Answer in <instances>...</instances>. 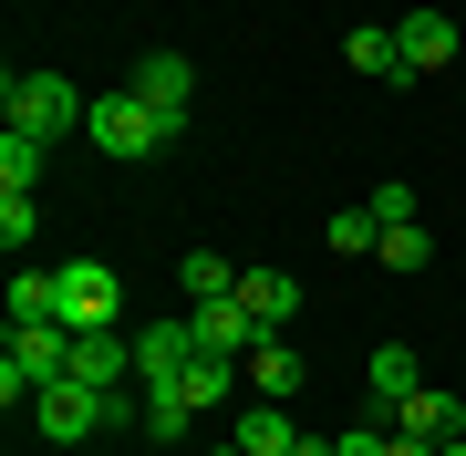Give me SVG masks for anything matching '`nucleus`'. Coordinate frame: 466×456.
I'll return each instance as SVG.
<instances>
[{
    "label": "nucleus",
    "mask_w": 466,
    "mask_h": 456,
    "mask_svg": "<svg viewBox=\"0 0 466 456\" xmlns=\"http://www.w3.org/2000/svg\"><path fill=\"white\" fill-rule=\"evenodd\" d=\"M0 115H11L21 136H73V125L94 115V94L73 84V73H52V63H11L0 73Z\"/></svg>",
    "instance_id": "obj_1"
},
{
    "label": "nucleus",
    "mask_w": 466,
    "mask_h": 456,
    "mask_svg": "<svg viewBox=\"0 0 466 456\" xmlns=\"http://www.w3.org/2000/svg\"><path fill=\"white\" fill-rule=\"evenodd\" d=\"M363 208H373V218H383V228H415V187H404V177H383V187H373V198H363Z\"/></svg>",
    "instance_id": "obj_25"
},
{
    "label": "nucleus",
    "mask_w": 466,
    "mask_h": 456,
    "mask_svg": "<svg viewBox=\"0 0 466 456\" xmlns=\"http://www.w3.org/2000/svg\"><path fill=\"white\" fill-rule=\"evenodd\" d=\"M73 384H94V394L135 384V332H73Z\"/></svg>",
    "instance_id": "obj_7"
},
{
    "label": "nucleus",
    "mask_w": 466,
    "mask_h": 456,
    "mask_svg": "<svg viewBox=\"0 0 466 456\" xmlns=\"http://www.w3.org/2000/svg\"><path fill=\"white\" fill-rule=\"evenodd\" d=\"M32 425H42L52 446H84L94 425H104V394H94V384H73V373H63V384H42V405H32Z\"/></svg>",
    "instance_id": "obj_5"
},
{
    "label": "nucleus",
    "mask_w": 466,
    "mask_h": 456,
    "mask_svg": "<svg viewBox=\"0 0 466 456\" xmlns=\"http://www.w3.org/2000/svg\"><path fill=\"white\" fill-rule=\"evenodd\" d=\"M208 456H249V446H238V436H228V446H208Z\"/></svg>",
    "instance_id": "obj_28"
},
{
    "label": "nucleus",
    "mask_w": 466,
    "mask_h": 456,
    "mask_svg": "<svg viewBox=\"0 0 466 456\" xmlns=\"http://www.w3.org/2000/svg\"><path fill=\"white\" fill-rule=\"evenodd\" d=\"M63 373H73L63 321H11V342H0V405H42V384H63Z\"/></svg>",
    "instance_id": "obj_2"
},
{
    "label": "nucleus",
    "mask_w": 466,
    "mask_h": 456,
    "mask_svg": "<svg viewBox=\"0 0 466 456\" xmlns=\"http://www.w3.org/2000/svg\"><path fill=\"white\" fill-rule=\"evenodd\" d=\"M84 136H94L104 156H156V146H177V125L156 115L135 84H104V94H94V115H84Z\"/></svg>",
    "instance_id": "obj_3"
},
{
    "label": "nucleus",
    "mask_w": 466,
    "mask_h": 456,
    "mask_svg": "<svg viewBox=\"0 0 466 456\" xmlns=\"http://www.w3.org/2000/svg\"><path fill=\"white\" fill-rule=\"evenodd\" d=\"M290 456H342V446H332V436H300V446H290Z\"/></svg>",
    "instance_id": "obj_27"
},
{
    "label": "nucleus",
    "mask_w": 466,
    "mask_h": 456,
    "mask_svg": "<svg viewBox=\"0 0 466 456\" xmlns=\"http://www.w3.org/2000/svg\"><path fill=\"white\" fill-rule=\"evenodd\" d=\"M187 332H198V353H249V342H259V321L249 311H238V301H187Z\"/></svg>",
    "instance_id": "obj_10"
},
{
    "label": "nucleus",
    "mask_w": 466,
    "mask_h": 456,
    "mask_svg": "<svg viewBox=\"0 0 466 456\" xmlns=\"http://www.w3.org/2000/svg\"><path fill=\"white\" fill-rule=\"evenodd\" d=\"M373 259H383V270H425L435 238H425V228H383V249H373Z\"/></svg>",
    "instance_id": "obj_24"
},
{
    "label": "nucleus",
    "mask_w": 466,
    "mask_h": 456,
    "mask_svg": "<svg viewBox=\"0 0 466 456\" xmlns=\"http://www.w3.org/2000/svg\"><path fill=\"white\" fill-rule=\"evenodd\" d=\"M11 321H63V259L52 270H11Z\"/></svg>",
    "instance_id": "obj_17"
},
{
    "label": "nucleus",
    "mask_w": 466,
    "mask_h": 456,
    "mask_svg": "<svg viewBox=\"0 0 466 456\" xmlns=\"http://www.w3.org/2000/svg\"><path fill=\"white\" fill-rule=\"evenodd\" d=\"M177 290H187V301H238V270H228L218 249H187V259H177Z\"/></svg>",
    "instance_id": "obj_18"
},
{
    "label": "nucleus",
    "mask_w": 466,
    "mask_h": 456,
    "mask_svg": "<svg viewBox=\"0 0 466 456\" xmlns=\"http://www.w3.org/2000/svg\"><path fill=\"white\" fill-rule=\"evenodd\" d=\"M42 156H52V136H21V125H11V136H0V187H32Z\"/></svg>",
    "instance_id": "obj_22"
},
{
    "label": "nucleus",
    "mask_w": 466,
    "mask_h": 456,
    "mask_svg": "<svg viewBox=\"0 0 466 456\" xmlns=\"http://www.w3.org/2000/svg\"><path fill=\"white\" fill-rule=\"evenodd\" d=\"M177 384L198 394V415H208V405H228V394H238V373H228V353H198V363L177 373Z\"/></svg>",
    "instance_id": "obj_20"
},
{
    "label": "nucleus",
    "mask_w": 466,
    "mask_h": 456,
    "mask_svg": "<svg viewBox=\"0 0 466 456\" xmlns=\"http://www.w3.org/2000/svg\"><path fill=\"white\" fill-rule=\"evenodd\" d=\"M446 456H466V436H456V446H446Z\"/></svg>",
    "instance_id": "obj_29"
},
{
    "label": "nucleus",
    "mask_w": 466,
    "mask_h": 456,
    "mask_svg": "<svg viewBox=\"0 0 466 456\" xmlns=\"http://www.w3.org/2000/svg\"><path fill=\"white\" fill-rule=\"evenodd\" d=\"M321 249H342V259H363V249H383V218H373V208H342V218L321 228Z\"/></svg>",
    "instance_id": "obj_21"
},
{
    "label": "nucleus",
    "mask_w": 466,
    "mask_h": 456,
    "mask_svg": "<svg viewBox=\"0 0 466 456\" xmlns=\"http://www.w3.org/2000/svg\"><path fill=\"white\" fill-rule=\"evenodd\" d=\"M187 415H198V394H187V384H146V436H156V446H177Z\"/></svg>",
    "instance_id": "obj_19"
},
{
    "label": "nucleus",
    "mask_w": 466,
    "mask_h": 456,
    "mask_svg": "<svg viewBox=\"0 0 466 456\" xmlns=\"http://www.w3.org/2000/svg\"><path fill=\"white\" fill-rule=\"evenodd\" d=\"M394 436H425V446H456L466 436V405H456V394H404V405H394Z\"/></svg>",
    "instance_id": "obj_12"
},
{
    "label": "nucleus",
    "mask_w": 466,
    "mask_h": 456,
    "mask_svg": "<svg viewBox=\"0 0 466 456\" xmlns=\"http://www.w3.org/2000/svg\"><path fill=\"white\" fill-rule=\"evenodd\" d=\"M187 363H198V332H187V311H177V321H146V332H135V384H177Z\"/></svg>",
    "instance_id": "obj_6"
},
{
    "label": "nucleus",
    "mask_w": 466,
    "mask_h": 456,
    "mask_svg": "<svg viewBox=\"0 0 466 456\" xmlns=\"http://www.w3.org/2000/svg\"><path fill=\"white\" fill-rule=\"evenodd\" d=\"M238 311H249L259 332H280V321L300 311V280L290 270H238Z\"/></svg>",
    "instance_id": "obj_15"
},
{
    "label": "nucleus",
    "mask_w": 466,
    "mask_h": 456,
    "mask_svg": "<svg viewBox=\"0 0 466 456\" xmlns=\"http://www.w3.org/2000/svg\"><path fill=\"white\" fill-rule=\"evenodd\" d=\"M238 446H249V456H290V446H300L290 405H269V394H249V405H238Z\"/></svg>",
    "instance_id": "obj_16"
},
{
    "label": "nucleus",
    "mask_w": 466,
    "mask_h": 456,
    "mask_svg": "<svg viewBox=\"0 0 466 456\" xmlns=\"http://www.w3.org/2000/svg\"><path fill=\"white\" fill-rule=\"evenodd\" d=\"M125 321V280L104 259H63V332H115Z\"/></svg>",
    "instance_id": "obj_4"
},
{
    "label": "nucleus",
    "mask_w": 466,
    "mask_h": 456,
    "mask_svg": "<svg viewBox=\"0 0 466 456\" xmlns=\"http://www.w3.org/2000/svg\"><path fill=\"white\" fill-rule=\"evenodd\" d=\"M238 373H249V394H269V405H290V394H300V353H290L280 332H259L249 353H238Z\"/></svg>",
    "instance_id": "obj_13"
},
{
    "label": "nucleus",
    "mask_w": 466,
    "mask_h": 456,
    "mask_svg": "<svg viewBox=\"0 0 466 456\" xmlns=\"http://www.w3.org/2000/svg\"><path fill=\"white\" fill-rule=\"evenodd\" d=\"M135 94H146V104H156L167 125H187V94H198V73H187V52H146V63H135Z\"/></svg>",
    "instance_id": "obj_9"
},
{
    "label": "nucleus",
    "mask_w": 466,
    "mask_h": 456,
    "mask_svg": "<svg viewBox=\"0 0 466 456\" xmlns=\"http://www.w3.org/2000/svg\"><path fill=\"white\" fill-rule=\"evenodd\" d=\"M383 456H446V446H425V436H394V446H383Z\"/></svg>",
    "instance_id": "obj_26"
},
{
    "label": "nucleus",
    "mask_w": 466,
    "mask_h": 456,
    "mask_svg": "<svg viewBox=\"0 0 466 456\" xmlns=\"http://www.w3.org/2000/svg\"><path fill=\"white\" fill-rule=\"evenodd\" d=\"M32 238H42V218H32V187H0V249H32Z\"/></svg>",
    "instance_id": "obj_23"
},
{
    "label": "nucleus",
    "mask_w": 466,
    "mask_h": 456,
    "mask_svg": "<svg viewBox=\"0 0 466 456\" xmlns=\"http://www.w3.org/2000/svg\"><path fill=\"white\" fill-rule=\"evenodd\" d=\"M394 42H404V73H446V63H456V21L435 11V0L394 21Z\"/></svg>",
    "instance_id": "obj_8"
},
{
    "label": "nucleus",
    "mask_w": 466,
    "mask_h": 456,
    "mask_svg": "<svg viewBox=\"0 0 466 456\" xmlns=\"http://www.w3.org/2000/svg\"><path fill=\"white\" fill-rule=\"evenodd\" d=\"M342 63H352V73H373V84H415V73H404V42H394V21H352Z\"/></svg>",
    "instance_id": "obj_14"
},
{
    "label": "nucleus",
    "mask_w": 466,
    "mask_h": 456,
    "mask_svg": "<svg viewBox=\"0 0 466 456\" xmlns=\"http://www.w3.org/2000/svg\"><path fill=\"white\" fill-rule=\"evenodd\" d=\"M363 394H373V405H363V415H394V405H404V394H425V363H415V353H404V342H383V353L363 363Z\"/></svg>",
    "instance_id": "obj_11"
}]
</instances>
